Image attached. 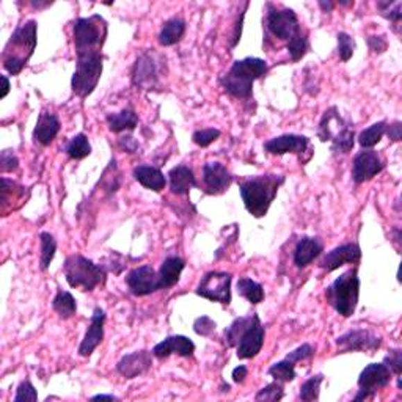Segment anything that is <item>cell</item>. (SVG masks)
Returning <instances> with one entry per match:
<instances>
[{
  "label": "cell",
  "mask_w": 402,
  "mask_h": 402,
  "mask_svg": "<svg viewBox=\"0 0 402 402\" xmlns=\"http://www.w3.org/2000/svg\"><path fill=\"white\" fill-rule=\"evenodd\" d=\"M264 149L269 154L275 156H283V154H297L300 160L302 156L310 151V139L305 135H296V134H285L280 137H274L269 142L264 143Z\"/></svg>",
  "instance_id": "16"
},
{
  "label": "cell",
  "mask_w": 402,
  "mask_h": 402,
  "mask_svg": "<svg viewBox=\"0 0 402 402\" xmlns=\"http://www.w3.org/2000/svg\"><path fill=\"white\" fill-rule=\"evenodd\" d=\"M383 169H385V164L374 149H363L353 159L352 179L357 184H363L379 175Z\"/></svg>",
  "instance_id": "14"
},
{
  "label": "cell",
  "mask_w": 402,
  "mask_h": 402,
  "mask_svg": "<svg viewBox=\"0 0 402 402\" xmlns=\"http://www.w3.org/2000/svg\"><path fill=\"white\" fill-rule=\"evenodd\" d=\"M185 33V21L179 16H173L169 21L164 22L159 33V44L160 46H173L178 41H181Z\"/></svg>",
  "instance_id": "28"
},
{
  "label": "cell",
  "mask_w": 402,
  "mask_h": 402,
  "mask_svg": "<svg viewBox=\"0 0 402 402\" xmlns=\"http://www.w3.org/2000/svg\"><path fill=\"white\" fill-rule=\"evenodd\" d=\"M220 137V131L219 129H214V128H209V129H200V131H195L194 135H192V140H194L195 145L201 146V148H206L217 140Z\"/></svg>",
  "instance_id": "42"
},
{
  "label": "cell",
  "mask_w": 402,
  "mask_h": 402,
  "mask_svg": "<svg viewBox=\"0 0 402 402\" xmlns=\"http://www.w3.org/2000/svg\"><path fill=\"white\" fill-rule=\"evenodd\" d=\"M285 392H283V383L281 382H272L266 385L264 388H261L260 392L256 393L255 399L256 401H269V402H275V401H280L283 399Z\"/></svg>",
  "instance_id": "40"
},
{
  "label": "cell",
  "mask_w": 402,
  "mask_h": 402,
  "mask_svg": "<svg viewBox=\"0 0 402 402\" xmlns=\"http://www.w3.org/2000/svg\"><path fill=\"white\" fill-rule=\"evenodd\" d=\"M65 151L71 159L81 160L92 154V145H90L88 137L85 134H77L69 140V143L65 148Z\"/></svg>",
  "instance_id": "34"
},
{
  "label": "cell",
  "mask_w": 402,
  "mask_h": 402,
  "mask_svg": "<svg viewBox=\"0 0 402 402\" xmlns=\"http://www.w3.org/2000/svg\"><path fill=\"white\" fill-rule=\"evenodd\" d=\"M392 371L383 363H371L358 377V393L353 401H366L374 398L379 390L385 388L392 382Z\"/></svg>",
  "instance_id": "11"
},
{
  "label": "cell",
  "mask_w": 402,
  "mask_h": 402,
  "mask_svg": "<svg viewBox=\"0 0 402 402\" xmlns=\"http://www.w3.org/2000/svg\"><path fill=\"white\" fill-rule=\"evenodd\" d=\"M170 190L175 195H189L190 189L198 187L194 171L185 165H178L169 171Z\"/></svg>",
  "instance_id": "26"
},
{
  "label": "cell",
  "mask_w": 402,
  "mask_h": 402,
  "mask_svg": "<svg viewBox=\"0 0 402 402\" xmlns=\"http://www.w3.org/2000/svg\"><path fill=\"white\" fill-rule=\"evenodd\" d=\"M324 382V376L322 374H316L311 376L310 379L305 380L300 387V393L299 398L303 402H313V401H319V393H321V383Z\"/></svg>",
  "instance_id": "36"
},
{
  "label": "cell",
  "mask_w": 402,
  "mask_h": 402,
  "mask_svg": "<svg viewBox=\"0 0 402 402\" xmlns=\"http://www.w3.org/2000/svg\"><path fill=\"white\" fill-rule=\"evenodd\" d=\"M184 267H185V262L179 256L165 258L164 262L160 264V269L158 272L159 290H169V287L175 286L179 281V278H181Z\"/></svg>",
  "instance_id": "25"
},
{
  "label": "cell",
  "mask_w": 402,
  "mask_h": 402,
  "mask_svg": "<svg viewBox=\"0 0 402 402\" xmlns=\"http://www.w3.org/2000/svg\"><path fill=\"white\" fill-rule=\"evenodd\" d=\"M249 376V368L247 366H244V365H239L237 368H234L233 369V382H236V383H244L245 380V377Z\"/></svg>",
  "instance_id": "51"
},
{
  "label": "cell",
  "mask_w": 402,
  "mask_h": 402,
  "mask_svg": "<svg viewBox=\"0 0 402 402\" xmlns=\"http://www.w3.org/2000/svg\"><path fill=\"white\" fill-rule=\"evenodd\" d=\"M319 7L322 8L324 13H330V11L333 10L335 3H333V2H324V0H321V2H319Z\"/></svg>",
  "instance_id": "53"
},
{
  "label": "cell",
  "mask_w": 402,
  "mask_h": 402,
  "mask_svg": "<svg viewBox=\"0 0 402 402\" xmlns=\"http://www.w3.org/2000/svg\"><path fill=\"white\" fill-rule=\"evenodd\" d=\"M377 10H379L380 16H383L388 21L399 22L402 19V3L401 2L382 0V2H377Z\"/></svg>",
  "instance_id": "39"
},
{
  "label": "cell",
  "mask_w": 402,
  "mask_h": 402,
  "mask_svg": "<svg viewBox=\"0 0 402 402\" xmlns=\"http://www.w3.org/2000/svg\"><path fill=\"white\" fill-rule=\"evenodd\" d=\"M266 330L258 315L237 317L225 330V340L230 347H236V355L241 360L255 358L261 352Z\"/></svg>",
  "instance_id": "2"
},
{
  "label": "cell",
  "mask_w": 402,
  "mask_h": 402,
  "mask_svg": "<svg viewBox=\"0 0 402 402\" xmlns=\"http://www.w3.org/2000/svg\"><path fill=\"white\" fill-rule=\"evenodd\" d=\"M66 281L71 287H79L82 291H94L98 286L106 285L107 269L101 264L82 255H71L63 264Z\"/></svg>",
  "instance_id": "5"
},
{
  "label": "cell",
  "mask_w": 402,
  "mask_h": 402,
  "mask_svg": "<svg viewBox=\"0 0 402 402\" xmlns=\"http://www.w3.org/2000/svg\"><path fill=\"white\" fill-rule=\"evenodd\" d=\"M160 68L154 52L146 51L137 57L132 68V83L140 90H151L159 83Z\"/></svg>",
  "instance_id": "13"
},
{
  "label": "cell",
  "mask_w": 402,
  "mask_h": 402,
  "mask_svg": "<svg viewBox=\"0 0 402 402\" xmlns=\"http://www.w3.org/2000/svg\"><path fill=\"white\" fill-rule=\"evenodd\" d=\"M118 146L124 153L134 154L137 153V149H139V143H137V140L132 135H123V137H119Z\"/></svg>",
  "instance_id": "48"
},
{
  "label": "cell",
  "mask_w": 402,
  "mask_h": 402,
  "mask_svg": "<svg viewBox=\"0 0 402 402\" xmlns=\"http://www.w3.org/2000/svg\"><path fill=\"white\" fill-rule=\"evenodd\" d=\"M215 322L211 319V317L208 316H201L195 319L194 322V330L196 335H200V337H211L215 330Z\"/></svg>",
  "instance_id": "46"
},
{
  "label": "cell",
  "mask_w": 402,
  "mask_h": 402,
  "mask_svg": "<svg viewBox=\"0 0 402 402\" xmlns=\"http://www.w3.org/2000/svg\"><path fill=\"white\" fill-rule=\"evenodd\" d=\"M338 353L368 352L373 353L382 346V338L365 328H353L337 338Z\"/></svg>",
  "instance_id": "12"
},
{
  "label": "cell",
  "mask_w": 402,
  "mask_h": 402,
  "mask_svg": "<svg viewBox=\"0 0 402 402\" xmlns=\"http://www.w3.org/2000/svg\"><path fill=\"white\" fill-rule=\"evenodd\" d=\"M283 183V175H260L241 181L239 189H241L244 206L250 215H253L256 219L264 217Z\"/></svg>",
  "instance_id": "1"
},
{
  "label": "cell",
  "mask_w": 402,
  "mask_h": 402,
  "mask_svg": "<svg viewBox=\"0 0 402 402\" xmlns=\"http://www.w3.org/2000/svg\"><path fill=\"white\" fill-rule=\"evenodd\" d=\"M126 285L137 297H143L156 291H160L158 272L151 266H140L132 269L128 277H126Z\"/></svg>",
  "instance_id": "15"
},
{
  "label": "cell",
  "mask_w": 402,
  "mask_h": 402,
  "mask_svg": "<svg viewBox=\"0 0 402 402\" xmlns=\"http://www.w3.org/2000/svg\"><path fill=\"white\" fill-rule=\"evenodd\" d=\"M40 244H41V256H40V267L41 271H47L51 262L56 256L57 251V241L51 233H41L40 234Z\"/></svg>",
  "instance_id": "33"
},
{
  "label": "cell",
  "mask_w": 402,
  "mask_h": 402,
  "mask_svg": "<svg viewBox=\"0 0 402 402\" xmlns=\"http://www.w3.org/2000/svg\"><path fill=\"white\" fill-rule=\"evenodd\" d=\"M338 40V56L343 62H349L352 58L353 52H355V40H353L351 35H347L346 32H340L337 35Z\"/></svg>",
  "instance_id": "41"
},
{
  "label": "cell",
  "mask_w": 402,
  "mask_h": 402,
  "mask_svg": "<svg viewBox=\"0 0 402 402\" xmlns=\"http://www.w3.org/2000/svg\"><path fill=\"white\" fill-rule=\"evenodd\" d=\"M107 38V22L103 16L79 17L74 22V47L77 53L101 52Z\"/></svg>",
  "instance_id": "8"
},
{
  "label": "cell",
  "mask_w": 402,
  "mask_h": 402,
  "mask_svg": "<svg viewBox=\"0 0 402 402\" xmlns=\"http://www.w3.org/2000/svg\"><path fill=\"white\" fill-rule=\"evenodd\" d=\"M52 308L62 319H69L77 311V303L73 294L63 290H58L52 300Z\"/></svg>",
  "instance_id": "30"
},
{
  "label": "cell",
  "mask_w": 402,
  "mask_h": 402,
  "mask_svg": "<svg viewBox=\"0 0 402 402\" xmlns=\"http://www.w3.org/2000/svg\"><path fill=\"white\" fill-rule=\"evenodd\" d=\"M322 242L317 237H308L303 236L296 245V250H294V264L297 267H307L313 262L317 256H321L322 253Z\"/></svg>",
  "instance_id": "24"
},
{
  "label": "cell",
  "mask_w": 402,
  "mask_h": 402,
  "mask_svg": "<svg viewBox=\"0 0 402 402\" xmlns=\"http://www.w3.org/2000/svg\"><path fill=\"white\" fill-rule=\"evenodd\" d=\"M387 131V122H379L374 123L373 126H369L368 129L362 131V134L358 135V143L363 149H371L374 148L377 143L382 140V137L385 135Z\"/></svg>",
  "instance_id": "32"
},
{
  "label": "cell",
  "mask_w": 402,
  "mask_h": 402,
  "mask_svg": "<svg viewBox=\"0 0 402 402\" xmlns=\"http://www.w3.org/2000/svg\"><path fill=\"white\" fill-rule=\"evenodd\" d=\"M32 5L35 8H44V7H49L52 5V2H47V3H41V2H32Z\"/></svg>",
  "instance_id": "55"
},
{
  "label": "cell",
  "mask_w": 402,
  "mask_h": 402,
  "mask_svg": "<svg viewBox=\"0 0 402 402\" xmlns=\"http://www.w3.org/2000/svg\"><path fill=\"white\" fill-rule=\"evenodd\" d=\"M383 365L392 371V374L401 376L402 373V351L401 349H392L385 358H383Z\"/></svg>",
  "instance_id": "45"
},
{
  "label": "cell",
  "mask_w": 402,
  "mask_h": 402,
  "mask_svg": "<svg viewBox=\"0 0 402 402\" xmlns=\"http://www.w3.org/2000/svg\"><path fill=\"white\" fill-rule=\"evenodd\" d=\"M231 281L230 272H208L196 286V294L203 299L219 302L221 305H230L231 302Z\"/></svg>",
  "instance_id": "10"
},
{
  "label": "cell",
  "mask_w": 402,
  "mask_h": 402,
  "mask_svg": "<svg viewBox=\"0 0 402 402\" xmlns=\"http://www.w3.org/2000/svg\"><path fill=\"white\" fill-rule=\"evenodd\" d=\"M135 178V181H139L143 187L149 189L153 192H160L165 189L167 178L164 176L159 169H156L153 165H139L134 169L132 173Z\"/></svg>",
  "instance_id": "27"
},
{
  "label": "cell",
  "mask_w": 402,
  "mask_h": 402,
  "mask_svg": "<svg viewBox=\"0 0 402 402\" xmlns=\"http://www.w3.org/2000/svg\"><path fill=\"white\" fill-rule=\"evenodd\" d=\"M346 128H349V124L340 115L337 107H330L321 118L319 128H317V137H319L321 142H332Z\"/></svg>",
  "instance_id": "23"
},
{
  "label": "cell",
  "mask_w": 402,
  "mask_h": 402,
  "mask_svg": "<svg viewBox=\"0 0 402 402\" xmlns=\"http://www.w3.org/2000/svg\"><path fill=\"white\" fill-rule=\"evenodd\" d=\"M37 28L38 24L35 21L24 22L15 30L7 46H5L2 53L3 68L11 76L21 74L32 57L35 47H37Z\"/></svg>",
  "instance_id": "4"
},
{
  "label": "cell",
  "mask_w": 402,
  "mask_h": 402,
  "mask_svg": "<svg viewBox=\"0 0 402 402\" xmlns=\"http://www.w3.org/2000/svg\"><path fill=\"white\" fill-rule=\"evenodd\" d=\"M267 13H266V27L275 38L281 41H290L296 35L302 32L300 28V22L297 15L294 13L291 8H277L274 3L269 2L267 5Z\"/></svg>",
  "instance_id": "9"
},
{
  "label": "cell",
  "mask_w": 402,
  "mask_h": 402,
  "mask_svg": "<svg viewBox=\"0 0 402 402\" xmlns=\"http://www.w3.org/2000/svg\"><path fill=\"white\" fill-rule=\"evenodd\" d=\"M313 355H315V347L311 344H302L300 347H297L296 351L287 353L286 360H290V362L296 365L299 362H302V360H307Z\"/></svg>",
  "instance_id": "47"
},
{
  "label": "cell",
  "mask_w": 402,
  "mask_h": 402,
  "mask_svg": "<svg viewBox=\"0 0 402 402\" xmlns=\"http://www.w3.org/2000/svg\"><path fill=\"white\" fill-rule=\"evenodd\" d=\"M19 169V159L17 156L11 151V149H3L0 154V171L3 173H13Z\"/></svg>",
  "instance_id": "44"
},
{
  "label": "cell",
  "mask_w": 402,
  "mask_h": 402,
  "mask_svg": "<svg viewBox=\"0 0 402 402\" xmlns=\"http://www.w3.org/2000/svg\"><path fill=\"white\" fill-rule=\"evenodd\" d=\"M233 183V175L220 162H208L203 167V184L206 194L220 195L230 189Z\"/></svg>",
  "instance_id": "17"
},
{
  "label": "cell",
  "mask_w": 402,
  "mask_h": 402,
  "mask_svg": "<svg viewBox=\"0 0 402 402\" xmlns=\"http://www.w3.org/2000/svg\"><path fill=\"white\" fill-rule=\"evenodd\" d=\"M360 296L358 269L353 267L344 272L326 290L327 302L332 305L338 315L351 317L355 313Z\"/></svg>",
  "instance_id": "6"
},
{
  "label": "cell",
  "mask_w": 402,
  "mask_h": 402,
  "mask_svg": "<svg viewBox=\"0 0 402 402\" xmlns=\"http://www.w3.org/2000/svg\"><path fill=\"white\" fill-rule=\"evenodd\" d=\"M195 352L194 341L189 338L181 337V335H175V337H169L164 341H160L159 344L154 346L153 355L158 358H167L171 353H176L179 357H192Z\"/></svg>",
  "instance_id": "21"
},
{
  "label": "cell",
  "mask_w": 402,
  "mask_h": 402,
  "mask_svg": "<svg viewBox=\"0 0 402 402\" xmlns=\"http://www.w3.org/2000/svg\"><path fill=\"white\" fill-rule=\"evenodd\" d=\"M60 132V119L56 113L43 110L40 113L37 126L33 131V140L40 145L47 146L51 145Z\"/></svg>",
  "instance_id": "22"
},
{
  "label": "cell",
  "mask_w": 402,
  "mask_h": 402,
  "mask_svg": "<svg viewBox=\"0 0 402 402\" xmlns=\"http://www.w3.org/2000/svg\"><path fill=\"white\" fill-rule=\"evenodd\" d=\"M353 145H355V132L352 128H346L332 140V151L347 154L352 151Z\"/></svg>",
  "instance_id": "37"
},
{
  "label": "cell",
  "mask_w": 402,
  "mask_h": 402,
  "mask_svg": "<svg viewBox=\"0 0 402 402\" xmlns=\"http://www.w3.org/2000/svg\"><path fill=\"white\" fill-rule=\"evenodd\" d=\"M269 66L266 60L247 57L244 60H236L230 71L221 77L220 83L228 94L237 99H249L253 93L255 81L266 76Z\"/></svg>",
  "instance_id": "3"
},
{
  "label": "cell",
  "mask_w": 402,
  "mask_h": 402,
  "mask_svg": "<svg viewBox=\"0 0 402 402\" xmlns=\"http://www.w3.org/2000/svg\"><path fill=\"white\" fill-rule=\"evenodd\" d=\"M2 79V83H3V88H2V94H0V98H5L10 93V81H8V77L7 76H2L0 77Z\"/></svg>",
  "instance_id": "52"
},
{
  "label": "cell",
  "mask_w": 402,
  "mask_h": 402,
  "mask_svg": "<svg viewBox=\"0 0 402 402\" xmlns=\"http://www.w3.org/2000/svg\"><path fill=\"white\" fill-rule=\"evenodd\" d=\"M362 260V250L357 244H343L322 258L319 267L327 272H333L344 264H357Z\"/></svg>",
  "instance_id": "18"
},
{
  "label": "cell",
  "mask_w": 402,
  "mask_h": 402,
  "mask_svg": "<svg viewBox=\"0 0 402 402\" xmlns=\"http://www.w3.org/2000/svg\"><path fill=\"white\" fill-rule=\"evenodd\" d=\"M237 291L244 299H247L251 305H258L264 300V287L251 278H239Z\"/></svg>",
  "instance_id": "31"
},
{
  "label": "cell",
  "mask_w": 402,
  "mask_h": 402,
  "mask_svg": "<svg viewBox=\"0 0 402 402\" xmlns=\"http://www.w3.org/2000/svg\"><path fill=\"white\" fill-rule=\"evenodd\" d=\"M153 366V353L149 351H137L128 353L117 365V371L126 379H135L148 373Z\"/></svg>",
  "instance_id": "19"
},
{
  "label": "cell",
  "mask_w": 402,
  "mask_h": 402,
  "mask_svg": "<svg viewBox=\"0 0 402 402\" xmlns=\"http://www.w3.org/2000/svg\"><path fill=\"white\" fill-rule=\"evenodd\" d=\"M92 399H93V401H96V399H110V401H118L117 396H113V394H98V396H93Z\"/></svg>",
  "instance_id": "54"
},
{
  "label": "cell",
  "mask_w": 402,
  "mask_h": 402,
  "mask_svg": "<svg viewBox=\"0 0 402 402\" xmlns=\"http://www.w3.org/2000/svg\"><path fill=\"white\" fill-rule=\"evenodd\" d=\"M15 402H35L38 401V393L35 387L32 385V382L30 380H22L19 383V387L16 390V396H15Z\"/></svg>",
  "instance_id": "43"
},
{
  "label": "cell",
  "mask_w": 402,
  "mask_h": 402,
  "mask_svg": "<svg viewBox=\"0 0 402 402\" xmlns=\"http://www.w3.org/2000/svg\"><path fill=\"white\" fill-rule=\"evenodd\" d=\"M368 46L374 53H383L388 49V41L385 37H368Z\"/></svg>",
  "instance_id": "49"
},
{
  "label": "cell",
  "mask_w": 402,
  "mask_h": 402,
  "mask_svg": "<svg viewBox=\"0 0 402 402\" xmlns=\"http://www.w3.org/2000/svg\"><path fill=\"white\" fill-rule=\"evenodd\" d=\"M385 134L390 137L392 142H401L402 139V124L401 122H394L392 124H387Z\"/></svg>",
  "instance_id": "50"
},
{
  "label": "cell",
  "mask_w": 402,
  "mask_h": 402,
  "mask_svg": "<svg viewBox=\"0 0 402 402\" xmlns=\"http://www.w3.org/2000/svg\"><path fill=\"white\" fill-rule=\"evenodd\" d=\"M103 52H85L77 53V63L76 71L71 81V87L73 92L79 96V98L85 99L94 92L98 87V82L103 74Z\"/></svg>",
  "instance_id": "7"
},
{
  "label": "cell",
  "mask_w": 402,
  "mask_h": 402,
  "mask_svg": "<svg viewBox=\"0 0 402 402\" xmlns=\"http://www.w3.org/2000/svg\"><path fill=\"white\" fill-rule=\"evenodd\" d=\"M104 324H106V313L103 308H94L92 321L87 328L85 337H83L82 343L79 346V355L81 357H90L94 352L104 340Z\"/></svg>",
  "instance_id": "20"
},
{
  "label": "cell",
  "mask_w": 402,
  "mask_h": 402,
  "mask_svg": "<svg viewBox=\"0 0 402 402\" xmlns=\"http://www.w3.org/2000/svg\"><path fill=\"white\" fill-rule=\"evenodd\" d=\"M286 47H287V52H290V56L292 58V62H300V60L307 56V52L310 49V43H308L307 35L300 32L292 40L287 41Z\"/></svg>",
  "instance_id": "38"
},
{
  "label": "cell",
  "mask_w": 402,
  "mask_h": 402,
  "mask_svg": "<svg viewBox=\"0 0 402 402\" xmlns=\"http://www.w3.org/2000/svg\"><path fill=\"white\" fill-rule=\"evenodd\" d=\"M269 376L274 377V380L281 382V383H286V382H292L296 379L297 374H296V365L290 360H281L278 363H274L271 368H269Z\"/></svg>",
  "instance_id": "35"
},
{
  "label": "cell",
  "mask_w": 402,
  "mask_h": 402,
  "mask_svg": "<svg viewBox=\"0 0 402 402\" xmlns=\"http://www.w3.org/2000/svg\"><path fill=\"white\" fill-rule=\"evenodd\" d=\"M107 126L112 132L134 131L139 126V117H137L135 110L123 109L119 113H112L107 117Z\"/></svg>",
  "instance_id": "29"
}]
</instances>
